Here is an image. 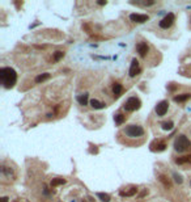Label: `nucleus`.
<instances>
[{
    "label": "nucleus",
    "mask_w": 191,
    "mask_h": 202,
    "mask_svg": "<svg viewBox=\"0 0 191 202\" xmlns=\"http://www.w3.org/2000/svg\"><path fill=\"white\" fill-rule=\"evenodd\" d=\"M168 109H169V102L168 101H160L158 104L156 105V113H157V116H165L166 112H168Z\"/></svg>",
    "instance_id": "obj_6"
},
{
    "label": "nucleus",
    "mask_w": 191,
    "mask_h": 202,
    "mask_svg": "<svg viewBox=\"0 0 191 202\" xmlns=\"http://www.w3.org/2000/svg\"><path fill=\"white\" fill-rule=\"evenodd\" d=\"M77 101L80 105H86L88 104V94L84 93V94H80V96H77Z\"/></svg>",
    "instance_id": "obj_13"
},
{
    "label": "nucleus",
    "mask_w": 191,
    "mask_h": 202,
    "mask_svg": "<svg viewBox=\"0 0 191 202\" xmlns=\"http://www.w3.org/2000/svg\"><path fill=\"white\" fill-rule=\"evenodd\" d=\"M173 177H174V181H176L177 184H182V183H183V179H182V176L178 175V173H173Z\"/></svg>",
    "instance_id": "obj_21"
},
{
    "label": "nucleus",
    "mask_w": 191,
    "mask_h": 202,
    "mask_svg": "<svg viewBox=\"0 0 191 202\" xmlns=\"http://www.w3.org/2000/svg\"><path fill=\"white\" fill-rule=\"evenodd\" d=\"M63 57H64V53H63V51H57V53L54 54V62H59Z\"/></svg>",
    "instance_id": "obj_20"
},
{
    "label": "nucleus",
    "mask_w": 191,
    "mask_h": 202,
    "mask_svg": "<svg viewBox=\"0 0 191 202\" xmlns=\"http://www.w3.org/2000/svg\"><path fill=\"white\" fill-rule=\"evenodd\" d=\"M174 20H176V16H174L173 13H168L160 21V28H162V29H169V28L173 25Z\"/></svg>",
    "instance_id": "obj_5"
},
{
    "label": "nucleus",
    "mask_w": 191,
    "mask_h": 202,
    "mask_svg": "<svg viewBox=\"0 0 191 202\" xmlns=\"http://www.w3.org/2000/svg\"><path fill=\"white\" fill-rule=\"evenodd\" d=\"M0 201H2V202H8V201H9V198H8V197H3Z\"/></svg>",
    "instance_id": "obj_23"
},
{
    "label": "nucleus",
    "mask_w": 191,
    "mask_h": 202,
    "mask_svg": "<svg viewBox=\"0 0 191 202\" xmlns=\"http://www.w3.org/2000/svg\"><path fill=\"white\" fill-rule=\"evenodd\" d=\"M191 97L190 93H183V94H178V96H174V101L176 102H183L186 100H189Z\"/></svg>",
    "instance_id": "obj_12"
},
{
    "label": "nucleus",
    "mask_w": 191,
    "mask_h": 202,
    "mask_svg": "<svg viewBox=\"0 0 191 202\" xmlns=\"http://www.w3.org/2000/svg\"><path fill=\"white\" fill-rule=\"evenodd\" d=\"M50 78V74L49 72H46V74H42V75H38L37 78H35V83H42V81H45L47 80V79Z\"/></svg>",
    "instance_id": "obj_16"
},
{
    "label": "nucleus",
    "mask_w": 191,
    "mask_h": 202,
    "mask_svg": "<svg viewBox=\"0 0 191 202\" xmlns=\"http://www.w3.org/2000/svg\"><path fill=\"white\" fill-rule=\"evenodd\" d=\"M66 180L64 179H54L53 181H51V187H57V185H62L64 184Z\"/></svg>",
    "instance_id": "obj_18"
},
{
    "label": "nucleus",
    "mask_w": 191,
    "mask_h": 202,
    "mask_svg": "<svg viewBox=\"0 0 191 202\" xmlns=\"http://www.w3.org/2000/svg\"><path fill=\"white\" fill-rule=\"evenodd\" d=\"M136 49H138V53L141 58H144L147 55V53H148V46H147V43H144V42L139 43V45L136 46Z\"/></svg>",
    "instance_id": "obj_9"
},
{
    "label": "nucleus",
    "mask_w": 191,
    "mask_h": 202,
    "mask_svg": "<svg viewBox=\"0 0 191 202\" xmlns=\"http://www.w3.org/2000/svg\"><path fill=\"white\" fill-rule=\"evenodd\" d=\"M141 106V102L138 97H130L128 100L125 102V109L127 112H134V110H138Z\"/></svg>",
    "instance_id": "obj_4"
},
{
    "label": "nucleus",
    "mask_w": 191,
    "mask_h": 202,
    "mask_svg": "<svg viewBox=\"0 0 191 202\" xmlns=\"http://www.w3.org/2000/svg\"><path fill=\"white\" fill-rule=\"evenodd\" d=\"M125 120H126V117L123 116V114H121V113L115 114V116H114V121H115V124H117V125H122L123 122H125Z\"/></svg>",
    "instance_id": "obj_15"
},
{
    "label": "nucleus",
    "mask_w": 191,
    "mask_h": 202,
    "mask_svg": "<svg viewBox=\"0 0 191 202\" xmlns=\"http://www.w3.org/2000/svg\"><path fill=\"white\" fill-rule=\"evenodd\" d=\"M139 72H140V70H139V62L136 58H134L132 62H131V67H130V76L134 78V76H136Z\"/></svg>",
    "instance_id": "obj_8"
},
{
    "label": "nucleus",
    "mask_w": 191,
    "mask_h": 202,
    "mask_svg": "<svg viewBox=\"0 0 191 202\" xmlns=\"http://www.w3.org/2000/svg\"><path fill=\"white\" fill-rule=\"evenodd\" d=\"M90 106H92L93 109H103L106 106L105 102H101L98 100H96V98H93V100H90Z\"/></svg>",
    "instance_id": "obj_11"
},
{
    "label": "nucleus",
    "mask_w": 191,
    "mask_h": 202,
    "mask_svg": "<svg viewBox=\"0 0 191 202\" xmlns=\"http://www.w3.org/2000/svg\"><path fill=\"white\" fill-rule=\"evenodd\" d=\"M161 126H162V129H164V130H172L174 127V124L172 121H169V122H164Z\"/></svg>",
    "instance_id": "obj_19"
},
{
    "label": "nucleus",
    "mask_w": 191,
    "mask_h": 202,
    "mask_svg": "<svg viewBox=\"0 0 191 202\" xmlns=\"http://www.w3.org/2000/svg\"><path fill=\"white\" fill-rule=\"evenodd\" d=\"M122 92H123V87H122V84H119V83H115L114 87H113L114 97H115V98H118V97L122 94Z\"/></svg>",
    "instance_id": "obj_10"
},
{
    "label": "nucleus",
    "mask_w": 191,
    "mask_h": 202,
    "mask_svg": "<svg viewBox=\"0 0 191 202\" xmlns=\"http://www.w3.org/2000/svg\"><path fill=\"white\" fill-rule=\"evenodd\" d=\"M190 147H191V142L186 135H180L174 141V150L178 152H185L190 150Z\"/></svg>",
    "instance_id": "obj_2"
},
{
    "label": "nucleus",
    "mask_w": 191,
    "mask_h": 202,
    "mask_svg": "<svg viewBox=\"0 0 191 202\" xmlns=\"http://www.w3.org/2000/svg\"><path fill=\"white\" fill-rule=\"evenodd\" d=\"M0 80L7 89H9L17 81V74L11 67H3V68H0Z\"/></svg>",
    "instance_id": "obj_1"
},
{
    "label": "nucleus",
    "mask_w": 191,
    "mask_h": 202,
    "mask_svg": "<svg viewBox=\"0 0 191 202\" xmlns=\"http://www.w3.org/2000/svg\"><path fill=\"white\" fill-rule=\"evenodd\" d=\"M97 197L99 200H101L102 202H110V196L107 194V193H97Z\"/></svg>",
    "instance_id": "obj_17"
},
{
    "label": "nucleus",
    "mask_w": 191,
    "mask_h": 202,
    "mask_svg": "<svg viewBox=\"0 0 191 202\" xmlns=\"http://www.w3.org/2000/svg\"><path fill=\"white\" fill-rule=\"evenodd\" d=\"M136 193H138V188L132 187V188H131V190H128V192H121V196H123V197H131V196L136 194Z\"/></svg>",
    "instance_id": "obj_14"
},
{
    "label": "nucleus",
    "mask_w": 191,
    "mask_h": 202,
    "mask_svg": "<svg viewBox=\"0 0 191 202\" xmlns=\"http://www.w3.org/2000/svg\"><path fill=\"white\" fill-rule=\"evenodd\" d=\"M148 15H140V13H132L130 15V20L134 22H139V24H143L148 20Z\"/></svg>",
    "instance_id": "obj_7"
},
{
    "label": "nucleus",
    "mask_w": 191,
    "mask_h": 202,
    "mask_svg": "<svg viewBox=\"0 0 191 202\" xmlns=\"http://www.w3.org/2000/svg\"><path fill=\"white\" fill-rule=\"evenodd\" d=\"M125 134L130 138H139L144 135V129L139 125H130L125 129Z\"/></svg>",
    "instance_id": "obj_3"
},
{
    "label": "nucleus",
    "mask_w": 191,
    "mask_h": 202,
    "mask_svg": "<svg viewBox=\"0 0 191 202\" xmlns=\"http://www.w3.org/2000/svg\"><path fill=\"white\" fill-rule=\"evenodd\" d=\"M99 5H106V2H98Z\"/></svg>",
    "instance_id": "obj_24"
},
{
    "label": "nucleus",
    "mask_w": 191,
    "mask_h": 202,
    "mask_svg": "<svg viewBox=\"0 0 191 202\" xmlns=\"http://www.w3.org/2000/svg\"><path fill=\"white\" fill-rule=\"evenodd\" d=\"M189 161H191V159L189 156H185V157H182V159H177L176 163L177 164H183V163H189Z\"/></svg>",
    "instance_id": "obj_22"
}]
</instances>
